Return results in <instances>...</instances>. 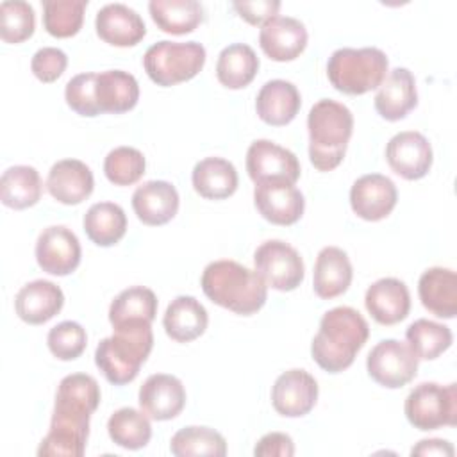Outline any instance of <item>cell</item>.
I'll return each instance as SVG.
<instances>
[{
	"label": "cell",
	"mask_w": 457,
	"mask_h": 457,
	"mask_svg": "<svg viewBox=\"0 0 457 457\" xmlns=\"http://www.w3.org/2000/svg\"><path fill=\"white\" fill-rule=\"evenodd\" d=\"M98 403L100 386L91 375H66L57 386L50 428L39 443L37 455H84L89 436V418Z\"/></svg>",
	"instance_id": "cell-1"
},
{
	"label": "cell",
	"mask_w": 457,
	"mask_h": 457,
	"mask_svg": "<svg viewBox=\"0 0 457 457\" xmlns=\"http://www.w3.org/2000/svg\"><path fill=\"white\" fill-rule=\"evenodd\" d=\"M368 336V321L359 311L348 305L334 307L321 316L320 330L311 343V355L321 370L339 373L352 366Z\"/></svg>",
	"instance_id": "cell-2"
},
{
	"label": "cell",
	"mask_w": 457,
	"mask_h": 457,
	"mask_svg": "<svg viewBox=\"0 0 457 457\" xmlns=\"http://www.w3.org/2000/svg\"><path fill=\"white\" fill-rule=\"evenodd\" d=\"M200 284L211 302L241 316L257 312L268 298V286L262 277L232 259L209 262Z\"/></svg>",
	"instance_id": "cell-3"
},
{
	"label": "cell",
	"mask_w": 457,
	"mask_h": 457,
	"mask_svg": "<svg viewBox=\"0 0 457 457\" xmlns=\"http://www.w3.org/2000/svg\"><path fill=\"white\" fill-rule=\"evenodd\" d=\"M309 159L318 171L337 168L353 132L352 111L336 100H318L307 116Z\"/></svg>",
	"instance_id": "cell-4"
},
{
	"label": "cell",
	"mask_w": 457,
	"mask_h": 457,
	"mask_svg": "<svg viewBox=\"0 0 457 457\" xmlns=\"http://www.w3.org/2000/svg\"><path fill=\"white\" fill-rule=\"evenodd\" d=\"M154 346V334L148 323H136L114 328V334L102 339L95 350V364L114 386L132 382Z\"/></svg>",
	"instance_id": "cell-5"
},
{
	"label": "cell",
	"mask_w": 457,
	"mask_h": 457,
	"mask_svg": "<svg viewBox=\"0 0 457 457\" xmlns=\"http://www.w3.org/2000/svg\"><path fill=\"white\" fill-rule=\"evenodd\" d=\"M387 55L375 46L337 48L327 62L330 84L345 95H364L387 77Z\"/></svg>",
	"instance_id": "cell-6"
},
{
	"label": "cell",
	"mask_w": 457,
	"mask_h": 457,
	"mask_svg": "<svg viewBox=\"0 0 457 457\" xmlns=\"http://www.w3.org/2000/svg\"><path fill=\"white\" fill-rule=\"evenodd\" d=\"M205 64V48L198 41H157L143 55V66L152 82L170 87L191 80Z\"/></svg>",
	"instance_id": "cell-7"
},
{
	"label": "cell",
	"mask_w": 457,
	"mask_h": 457,
	"mask_svg": "<svg viewBox=\"0 0 457 457\" xmlns=\"http://www.w3.org/2000/svg\"><path fill=\"white\" fill-rule=\"evenodd\" d=\"M403 412L418 430L455 427L457 423V384L437 382L418 384L405 398Z\"/></svg>",
	"instance_id": "cell-8"
},
{
	"label": "cell",
	"mask_w": 457,
	"mask_h": 457,
	"mask_svg": "<svg viewBox=\"0 0 457 457\" xmlns=\"http://www.w3.org/2000/svg\"><path fill=\"white\" fill-rule=\"evenodd\" d=\"M253 264L266 286L277 291L296 289L305 275V266L296 248L280 239L259 245L253 253Z\"/></svg>",
	"instance_id": "cell-9"
},
{
	"label": "cell",
	"mask_w": 457,
	"mask_h": 457,
	"mask_svg": "<svg viewBox=\"0 0 457 457\" xmlns=\"http://www.w3.org/2000/svg\"><path fill=\"white\" fill-rule=\"evenodd\" d=\"M420 359L407 343L398 339H382L368 353V375L380 386L398 389L409 384L418 373Z\"/></svg>",
	"instance_id": "cell-10"
},
{
	"label": "cell",
	"mask_w": 457,
	"mask_h": 457,
	"mask_svg": "<svg viewBox=\"0 0 457 457\" xmlns=\"http://www.w3.org/2000/svg\"><path fill=\"white\" fill-rule=\"evenodd\" d=\"M82 250L79 237L64 225H52L39 232L36 241V261L50 275L64 277L80 264Z\"/></svg>",
	"instance_id": "cell-11"
},
{
	"label": "cell",
	"mask_w": 457,
	"mask_h": 457,
	"mask_svg": "<svg viewBox=\"0 0 457 457\" xmlns=\"http://www.w3.org/2000/svg\"><path fill=\"white\" fill-rule=\"evenodd\" d=\"M246 171L255 184L266 180L295 184L300 179V162L291 150L270 139H257L246 150Z\"/></svg>",
	"instance_id": "cell-12"
},
{
	"label": "cell",
	"mask_w": 457,
	"mask_h": 457,
	"mask_svg": "<svg viewBox=\"0 0 457 457\" xmlns=\"http://www.w3.org/2000/svg\"><path fill=\"white\" fill-rule=\"evenodd\" d=\"M253 204L259 214L273 225H293L302 218L305 209L302 191L284 180L255 184Z\"/></svg>",
	"instance_id": "cell-13"
},
{
	"label": "cell",
	"mask_w": 457,
	"mask_h": 457,
	"mask_svg": "<svg viewBox=\"0 0 457 457\" xmlns=\"http://www.w3.org/2000/svg\"><path fill=\"white\" fill-rule=\"evenodd\" d=\"M432 146L421 132L403 130L387 141L386 161L405 180L423 179L432 166Z\"/></svg>",
	"instance_id": "cell-14"
},
{
	"label": "cell",
	"mask_w": 457,
	"mask_h": 457,
	"mask_svg": "<svg viewBox=\"0 0 457 457\" xmlns=\"http://www.w3.org/2000/svg\"><path fill=\"white\" fill-rule=\"evenodd\" d=\"M318 400L316 378L300 368H293L277 377L271 387L273 409L286 418H300L311 412Z\"/></svg>",
	"instance_id": "cell-15"
},
{
	"label": "cell",
	"mask_w": 457,
	"mask_h": 457,
	"mask_svg": "<svg viewBox=\"0 0 457 457\" xmlns=\"http://www.w3.org/2000/svg\"><path fill=\"white\" fill-rule=\"evenodd\" d=\"M396 200L398 191L395 182L380 173L359 177L350 189L352 211L366 221H378L389 216Z\"/></svg>",
	"instance_id": "cell-16"
},
{
	"label": "cell",
	"mask_w": 457,
	"mask_h": 457,
	"mask_svg": "<svg viewBox=\"0 0 457 457\" xmlns=\"http://www.w3.org/2000/svg\"><path fill=\"white\" fill-rule=\"evenodd\" d=\"M137 402L150 420L166 421L182 412L186 405V389L175 375L154 373L141 384Z\"/></svg>",
	"instance_id": "cell-17"
},
{
	"label": "cell",
	"mask_w": 457,
	"mask_h": 457,
	"mask_svg": "<svg viewBox=\"0 0 457 457\" xmlns=\"http://www.w3.org/2000/svg\"><path fill=\"white\" fill-rule=\"evenodd\" d=\"M259 45L271 61H293L307 46V29L296 18L273 16L261 25Z\"/></svg>",
	"instance_id": "cell-18"
},
{
	"label": "cell",
	"mask_w": 457,
	"mask_h": 457,
	"mask_svg": "<svg viewBox=\"0 0 457 457\" xmlns=\"http://www.w3.org/2000/svg\"><path fill=\"white\" fill-rule=\"evenodd\" d=\"M95 179L89 166L79 159L57 161L46 177V189L64 205H79L93 193Z\"/></svg>",
	"instance_id": "cell-19"
},
{
	"label": "cell",
	"mask_w": 457,
	"mask_h": 457,
	"mask_svg": "<svg viewBox=\"0 0 457 457\" xmlns=\"http://www.w3.org/2000/svg\"><path fill=\"white\" fill-rule=\"evenodd\" d=\"M364 305L377 323L395 325L407 318L411 311V295L402 280L384 277L366 289Z\"/></svg>",
	"instance_id": "cell-20"
},
{
	"label": "cell",
	"mask_w": 457,
	"mask_h": 457,
	"mask_svg": "<svg viewBox=\"0 0 457 457\" xmlns=\"http://www.w3.org/2000/svg\"><path fill=\"white\" fill-rule=\"evenodd\" d=\"M95 29L102 41L121 48L137 45L146 34L143 18L125 4L104 5L96 12Z\"/></svg>",
	"instance_id": "cell-21"
},
{
	"label": "cell",
	"mask_w": 457,
	"mask_h": 457,
	"mask_svg": "<svg viewBox=\"0 0 457 457\" xmlns=\"http://www.w3.org/2000/svg\"><path fill=\"white\" fill-rule=\"evenodd\" d=\"M64 305L62 289L50 280L27 282L14 298V309L20 320L29 325H41L52 320Z\"/></svg>",
	"instance_id": "cell-22"
},
{
	"label": "cell",
	"mask_w": 457,
	"mask_h": 457,
	"mask_svg": "<svg viewBox=\"0 0 457 457\" xmlns=\"http://www.w3.org/2000/svg\"><path fill=\"white\" fill-rule=\"evenodd\" d=\"M132 209L145 225H164L171 221L179 211V193L175 186L166 180H148L136 187Z\"/></svg>",
	"instance_id": "cell-23"
},
{
	"label": "cell",
	"mask_w": 457,
	"mask_h": 457,
	"mask_svg": "<svg viewBox=\"0 0 457 457\" xmlns=\"http://www.w3.org/2000/svg\"><path fill=\"white\" fill-rule=\"evenodd\" d=\"M418 104L414 75L407 68H395L387 73L375 95V109L387 121L405 118Z\"/></svg>",
	"instance_id": "cell-24"
},
{
	"label": "cell",
	"mask_w": 457,
	"mask_h": 457,
	"mask_svg": "<svg viewBox=\"0 0 457 457\" xmlns=\"http://www.w3.org/2000/svg\"><path fill=\"white\" fill-rule=\"evenodd\" d=\"M302 105L296 86L289 80L273 79L268 80L257 93L255 111L257 116L273 127L287 125L295 120Z\"/></svg>",
	"instance_id": "cell-25"
},
{
	"label": "cell",
	"mask_w": 457,
	"mask_h": 457,
	"mask_svg": "<svg viewBox=\"0 0 457 457\" xmlns=\"http://www.w3.org/2000/svg\"><path fill=\"white\" fill-rule=\"evenodd\" d=\"M418 295L423 307L437 318L452 320L457 314V275L450 268L434 266L421 273Z\"/></svg>",
	"instance_id": "cell-26"
},
{
	"label": "cell",
	"mask_w": 457,
	"mask_h": 457,
	"mask_svg": "<svg viewBox=\"0 0 457 457\" xmlns=\"http://www.w3.org/2000/svg\"><path fill=\"white\" fill-rule=\"evenodd\" d=\"M352 277V262L345 250L337 246H325L320 250L312 275V287L320 298L330 300L343 295L350 287Z\"/></svg>",
	"instance_id": "cell-27"
},
{
	"label": "cell",
	"mask_w": 457,
	"mask_h": 457,
	"mask_svg": "<svg viewBox=\"0 0 457 457\" xmlns=\"http://www.w3.org/2000/svg\"><path fill=\"white\" fill-rule=\"evenodd\" d=\"M95 98L100 114H121L136 107L139 100V84L134 75L123 70L100 71L95 80Z\"/></svg>",
	"instance_id": "cell-28"
},
{
	"label": "cell",
	"mask_w": 457,
	"mask_h": 457,
	"mask_svg": "<svg viewBox=\"0 0 457 457\" xmlns=\"http://www.w3.org/2000/svg\"><path fill=\"white\" fill-rule=\"evenodd\" d=\"M209 323L205 307L187 295H180L170 302L166 307L162 325L168 334L177 343H189L200 337Z\"/></svg>",
	"instance_id": "cell-29"
},
{
	"label": "cell",
	"mask_w": 457,
	"mask_h": 457,
	"mask_svg": "<svg viewBox=\"0 0 457 457\" xmlns=\"http://www.w3.org/2000/svg\"><path fill=\"white\" fill-rule=\"evenodd\" d=\"M191 182L202 198L223 200L236 193L239 179L230 161L223 157H205L195 164Z\"/></svg>",
	"instance_id": "cell-30"
},
{
	"label": "cell",
	"mask_w": 457,
	"mask_h": 457,
	"mask_svg": "<svg viewBox=\"0 0 457 457\" xmlns=\"http://www.w3.org/2000/svg\"><path fill=\"white\" fill-rule=\"evenodd\" d=\"M157 314L155 293L145 286H132L114 296L109 307V321L112 328L152 323Z\"/></svg>",
	"instance_id": "cell-31"
},
{
	"label": "cell",
	"mask_w": 457,
	"mask_h": 457,
	"mask_svg": "<svg viewBox=\"0 0 457 457\" xmlns=\"http://www.w3.org/2000/svg\"><path fill=\"white\" fill-rule=\"evenodd\" d=\"M43 182L34 166L16 164L7 168L0 179V198L5 207L27 209L39 202Z\"/></svg>",
	"instance_id": "cell-32"
},
{
	"label": "cell",
	"mask_w": 457,
	"mask_h": 457,
	"mask_svg": "<svg viewBox=\"0 0 457 457\" xmlns=\"http://www.w3.org/2000/svg\"><path fill=\"white\" fill-rule=\"evenodd\" d=\"M148 11L162 32L175 36L193 32L204 20V7L196 0H152Z\"/></svg>",
	"instance_id": "cell-33"
},
{
	"label": "cell",
	"mask_w": 457,
	"mask_h": 457,
	"mask_svg": "<svg viewBox=\"0 0 457 457\" xmlns=\"http://www.w3.org/2000/svg\"><path fill=\"white\" fill-rule=\"evenodd\" d=\"M259 57L250 45L232 43L225 46L216 61V77L228 89L246 87L257 75Z\"/></svg>",
	"instance_id": "cell-34"
},
{
	"label": "cell",
	"mask_w": 457,
	"mask_h": 457,
	"mask_svg": "<svg viewBox=\"0 0 457 457\" xmlns=\"http://www.w3.org/2000/svg\"><path fill=\"white\" fill-rule=\"evenodd\" d=\"M84 232L98 246L116 245L127 232L125 211L114 202L93 204L84 214Z\"/></svg>",
	"instance_id": "cell-35"
},
{
	"label": "cell",
	"mask_w": 457,
	"mask_h": 457,
	"mask_svg": "<svg viewBox=\"0 0 457 457\" xmlns=\"http://www.w3.org/2000/svg\"><path fill=\"white\" fill-rule=\"evenodd\" d=\"M107 432L112 443L125 450L145 448L152 437V425L143 411L121 407L107 420Z\"/></svg>",
	"instance_id": "cell-36"
},
{
	"label": "cell",
	"mask_w": 457,
	"mask_h": 457,
	"mask_svg": "<svg viewBox=\"0 0 457 457\" xmlns=\"http://www.w3.org/2000/svg\"><path fill=\"white\" fill-rule=\"evenodd\" d=\"M405 339L418 359L432 361L452 346L453 336L446 325L420 318L407 327Z\"/></svg>",
	"instance_id": "cell-37"
},
{
	"label": "cell",
	"mask_w": 457,
	"mask_h": 457,
	"mask_svg": "<svg viewBox=\"0 0 457 457\" xmlns=\"http://www.w3.org/2000/svg\"><path fill=\"white\" fill-rule=\"evenodd\" d=\"M170 452L177 457H189V455L223 457L227 453V441L214 428L191 425L173 434L170 441Z\"/></svg>",
	"instance_id": "cell-38"
},
{
	"label": "cell",
	"mask_w": 457,
	"mask_h": 457,
	"mask_svg": "<svg viewBox=\"0 0 457 457\" xmlns=\"http://www.w3.org/2000/svg\"><path fill=\"white\" fill-rule=\"evenodd\" d=\"M87 0H45L43 27L54 37L75 36L84 21Z\"/></svg>",
	"instance_id": "cell-39"
},
{
	"label": "cell",
	"mask_w": 457,
	"mask_h": 457,
	"mask_svg": "<svg viewBox=\"0 0 457 457\" xmlns=\"http://www.w3.org/2000/svg\"><path fill=\"white\" fill-rule=\"evenodd\" d=\"M146 168L145 155L134 146H116L104 161V173L114 186L136 184Z\"/></svg>",
	"instance_id": "cell-40"
},
{
	"label": "cell",
	"mask_w": 457,
	"mask_h": 457,
	"mask_svg": "<svg viewBox=\"0 0 457 457\" xmlns=\"http://www.w3.org/2000/svg\"><path fill=\"white\" fill-rule=\"evenodd\" d=\"M36 16L29 2L5 0L0 4V37L5 43L16 45L34 34Z\"/></svg>",
	"instance_id": "cell-41"
},
{
	"label": "cell",
	"mask_w": 457,
	"mask_h": 457,
	"mask_svg": "<svg viewBox=\"0 0 457 457\" xmlns=\"http://www.w3.org/2000/svg\"><path fill=\"white\" fill-rule=\"evenodd\" d=\"M46 345L52 355L59 361H73L86 350L87 336L80 323L66 320L50 328Z\"/></svg>",
	"instance_id": "cell-42"
},
{
	"label": "cell",
	"mask_w": 457,
	"mask_h": 457,
	"mask_svg": "<svg viewBox=\"0 0 457 457\" xmlns=\"http://www.w3.org/2000/svg\"><path fill=\"white\" fill-rule=\"evenodd\" d=\"M96 73H79L68 80L64 89L66 104L80 116H96L100 109L95 98Z\"/></svg>",
	"instance_id": "cell-43"
},
{
	"label": "cell",
	"mask_w": 457,
	"mask_h": 457,
	"mask_svg": "<svg viewBox=\"0 0 457 457\" xmlns=\"http://www.w3.org/2000/svg\"><path fill=\"white\" fill-rule=\"evenodd\" d=\"M68 66V55L55 46L39 48L30 61V70L45 84L55 82Z\"/></svg>",
	"instance_id": "cell-44"
},
{
	"label": "cell",
	"mask_w": 457,
	"mask_h": 457,
	"mask_svg": "<svg viewBox=\"0 0 457 457\" xmlns=\"http://www.w3.org/2000/svg\"><path fill=\"white\" fill-rule=\"evenodd\" d=\"M236 12L250 25H264L273 16H278V0H255V2H234Z\"/></svg>",
	"instance_id": "cell-45"
},
{
	"label": "cell",
	"mask_w": 457,
	"mask_h": 457,
	"mask_svg": "<svg viewBox=\"0 0 457 457\" xmlns=\"http://www.w3.org/2000/svg\"><path fill=\"white\" fill-rule=\"evenodd\" d=\"M253 455L255 457H291L295 455V443L284 432H270L257 441L253 448Z\"/></svg>",
	"instance_id": "cell-46"
},
{
	"label": "cell",
	"mask_w": 457,
	"mask_h": 457,
	"mask_svg": "<svg viewBox=\"0 0 457 457\" xmlns=\"http://www.w3.org/2000/svg\"><path fill=\"white\" fill-rule=\"evenodd\" d=\"M455 453L452 443L445 439H421L416 446H412L411 455H448L452 457Z\"/></svg>",
	"instance_id": "cell-47"
}]
</instances>
